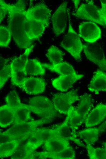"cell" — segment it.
Segmentation results:
<instances>
[{
	"mask_svg": "<svg viewBox=\"0 0 106 159\" xmlns=\"http://www.w3.org/2000/svg\"><path fill=\"white\" fill-rule=\"evenodd\" d=\"M0 5L6 9L8 15V27L18 47L26 49L32 45V42L27 38L25 33V24L26 5L23 0H19L12 4H9L0 0Z\"/></svg>",
	"mask_w": 106,
	"mask_h": 159,
	"instance_id": "obj_1",
	"label": "cell"
},
{
	"mask_svg": "<svg viewBox=\"0 0 106 159\" xmlns=\"http://www.w3.org/2000/svg\"><path fill=\"white\" fill-rule=\"evenodd\" d=\"M27 107L31 112L50 123L57 116L53 102L47 97L38 96L30 98Z\"/></svg>",
	"mask_w": 106,
	"mask_h": 159,
	"instance_id": "obj_2",
	"label": "cell"
},
{
	"mask_svg": "<svg viewBox=\"0 0 106 159\" xmlns=\"http://www.w3.org/2000/svg\"><path fill=\"white\" fill-rule=\"evenodd\" d=\"M68 30L61 43V45L76 60H80L83 45L80 37L72 28L69 20Z\"/></svg>",
	"mask_w": 106,
	"mask_h": 159,
	"instance_id": "obj_3",
	"label": "cell"
},
{
	"mask_svg": "<svg viewBox=\"0 0 106 159\" xmlns=\"http://www.w3.org/2000/svg\"><path fill=\"white\" fill-rule=\"evenodd\" d=\"M73 15L77 17L106 26L100 9L92 1L87 3L82 4L76 12L73 13Z\"/></svg>",
	"mask_w": 106,
	"mask_h": 159,
	"instance_id": "obj_4",
	"label": "cell"
},
{
	"mask_svg": "<svg viewBox=\"0 0 106 159\" xmlns=\"http://www.w3.org/2000/svg\"><path fill=\"white\" fill-rule=\"evenodd\" d=\"M46 121L40 119L13 125L10 128L3 132L15 136L18 138L27 139L29 136L39 127L47 124Z\"/></svg>",
	"mask_w": 106,
	"mask_h": 159,
	"instance_id": "obj_5",
	"label": "cell"
},
{
	"mask_svg": "<svg viewBox=\"0 0 106 159\" xmlns=\"http://www.w3.org/2000/svg\"><path fill=\"white\" fill-rule=\"evenodd\" d=\"M79 100L76 91L71 90L66 93H59L53 95L52 102L55 107L60 113L66 115L72 104Z\"/></svg>",
	"mask_w": 106,
	"mask_h": 159,
	"instance_id": "obj_6",
	"label": "cell"
},
{
	"mask_svg": "<svg viewBox=\"0 0 106 159\" xmlns=\"http://www.w3.org/2000/svg\"><path fill=\"white\" fill-rule=\"evenodd\" d=\"M83 50L87 58L106 71V59L101 46L96 43L83 45Z\"/></svg>",
	"mask_w": 106,
	"mask_h": 159,
	"instance_id": "obj_7",
	"label": "cell"
},
{
	"mask_svg": "<svg viewBox=\"0 0 106 159\" xmlns=\"http://www.w3.org/2000/svg\"><path fill=\"white\" fill-rule=\"evenodd\" d=\"M67 2H63L51 17L53 32L57 36L63 33L66 28Z\"/></svg>",
	"mask_w": 106,
	"mask_h": 159,
	"instance_id": "obj_8",
	"label": "cell"
},
{
	"mask_svg": "<svg viewBox=\"0 0 106 159\" xmlns=\"http://www.w3.org/2000/svg\"><path fill=\"white\" fill-rule=\"evenodd\" d=\"M80 37L88 43H93L99 39L101 31L95 23L92 21L81 23L79 26Z\"/></svg>",
	"mask_w": 106,
	"mask_h": 159,
	"instance_id": "obj_9",
	"label": "cell"
},
{
	"mask_svg": "<svg viewBox=\"0 0 106 159\" xmlns=\"http://www.w3.org/2000/svg\"><path fill=\"white\" fill-rule=\"evenodd\" d=\"M48 25L44 22L26 18L25 24V33L28 39L33 42L39 39L43 34Z\"/></svg>",
	"mask_w": 106,
	"mask_h": 159,
	"instance_id": "obj_10",
	"label": "cell"
},
{
	"mask_svg": "<svg viewBox=\"0 0 106 159\" xmlns=\"http://www.w3.org/2000/svg\"><path fill=\"white\" fill-rule=\"evenodd\" d=\"M51 15V11L43 3L37 4L25 12L27 19L43 21L48 25Z\"/></svg>",
	"mask_w": 106,
	"mask_h": 159,
	"instance_id": "obj_11",
	"label": "cell"
},
{
	"mask_svg": "<svg viewBox=\"0 0 106 159\" xmlns=\"http://www.w3.org/2000/svg\"><path fill=\"white\" fill-rule=\"evenodd\" d=\"M45 87L46 83L44 79L30 77H26L19 87L28 94L37 95L44 92Z\"/></svg>",
	"mask_w": 106,
	"mask_h": 159,
	"instance_id": "obj_12",
	"label": "cell"
},
{
	"mask_svg": "<svg viewBox=\"0 0 106 159\" xmlns=\"http://www.w3.org/2000/svg\"><path fill=\"white\" fill-rule=\"evenodd\" d=\"M83 76V75L77 73L61 75L58 77L54 79L52 84L53 86L58 90L66 92L71 88L76 81Z\"/></svg>",
	"mask_w": 106,
	"mask_h": 159,
	"instance_id": "obj_13",
	"label": "cell"
},
{
	"mask_svg": "<svg viewBox=\"0 0 106 159\" xmlns=\"http://www.w3.org/2000/svg\"><path fill=\"white\" fill-rule=\"evenodd\" d=\"M106 117V104L100 103L90 111L84 123L87 128L93 127L101 123Z\"/></svg>",
	"mask_w": 106,
	"mask_h": 159,
	"instance_id": "obj_14",
	"label": "cell"
},
{
	"mask_svg": "<svg viewBox=\"0 0 106 159\" xmlns=\"http://www.w3.org/2000/svg\"><path fill=\"white\" fill-rule=\"evenodd\" d=\"M55 128L58 136L71 140L79 146L86 147V145L77 138L76 130L69 124L66 117L62 123Z\"/></svg>",
	"mask_w": 106,
	"mask_h": 159,
	"instance_id": "obj_15",
	"label": "cell"
},
{
	"mask_svg": "<svg viewBox=\"0 0 106 159\" xmlns=\"http://www.w3.org/2000/svg\"><path fill=\"white\" fill-rule=\"evenodd\" d=\"M34 159H73L76 158L74 150L71 146L61 152H52L47 151H34Z\"/></svg>",
	"mask_w": 106,
	"mask_h": 159,
	"instance_id": "obj_16",
	"label": "cell"
},
{
	"mask_svg": "<svg viewBox=\"0 0 106 159\" xmlns=\"http://www.w3.org/2000/svg\"><path fill=\"white\" fill-rule=\"evenodd\" d=\"M88 90L96 94L106 91V73L98 70L95 72L88 86Z\"/></svg>",
	"mask_w": 106,
	"mask_h": 159,
	"instance_id": "obj_17",
	"label": "cell"
},
{
	"mask_svg": "<svg viewBox=\"0 0 106 159\" xmlns=\"http://www.w3.org/2000/svg\"><path fill=\"white\" fill-rule=\"evenodd\" d=\"M39 147L34 143L28 141L25 144L20 145L13 155L12 159H34L33 153Z\"/></svg>",
	"mask_w": 106,
	"mask_h": 159,
	"instance_id": "obj_18",
	"label": "cell"
},
{
	"mask_svg": "<svg viewBox=\"0 0 106 159\" xmlns=\"http://www.w3.org/2000/svg\"><path fill=\"white\" fill-rule=\"evenodd\" d=\"M43 145L46 151L52 152H61L71 146L69 140L58 136L45 142Z\"/></svg>",
	"mask_w": 106,
	"mask_h": 159,
	"instance_id": "obj_19",
	"label": "cell"
},
{
	"mask_svg": "<svg viewBox=\"0 0 106 159\" xmlns=\"http://www.w3.org/2000/svg\"><path fill=\"white\" fill-rule=\"evenodd\" d=\"M79 103L76 108L78 113L85 120L93 106V100L91 96L87 93H85L79 97Z\"/></svg>",
	"mask_w": 106,
	"mask_h": 159,
	"instance_id": "obj_20",
	"label": "cell"
},
{
	"mask_svg": "<svg viewBox=\"0 0 106 159\" xmlns=\"http://www.w3.org/2000/svg\"><path fill=\"white\" fill-rule=\"evenodd\" d=\"M44 67L52 72H56L61 75H67L77 73L72 65L65 62L52 65L42 63Z\"/></svg>",
	"mask_w": 106,
	"mask_h": 159,
	"instance_id": "obj_21",
	"label": "cell"
},
{
	"mask_svg": "<svg viewBox=\"0 0 106 159\" xmlns=\"http://www.w3.org/2000/svg\"><path fill=\"white\" fill-rule=\"evenodd\" d=\"M13 110L14 112V120L13 125L34 120L30 115L31 111L26 104H22L21 105Z\"/></svg>",
	"mask_w": 106,
	"mask_h": 159,
	"instance_id": "obj_22",
	"label": "cell"
},
{
	"mask_svg": "<svg viewBox=\"0 0 106 159\" xmlns=\"http://www.w3.org/2000/svg\"><path fill=\"white\" fill-rule=\"evenodd\" d=\"M14 120V112L7 104L0 107V126L2 128H6L13 125Z\"/></svg>",
	"mask_w": 106,
	"mask_h": 159,
	"instance_id": "obj_23",
	"label": "cell"
},
{
	"mask_svg": "<svg viewBox=\"0 0 106 159\" xmlns=\"http://www.w3.org/2000/svg\"><path fill=\"white\" fill-rule=\"evenodd\" d=\"M34 47V46L32 45L26 49L23 53L19 57L12 60L10 64L12 72L24 70L28 57Z\"/></svg>",
	"mask_w": 106,
	"mask_h": 159,
	"instance_id": "obj_24",
	"label": "cell"
},
{
	"mask_svg": "<svg viewBox=\"0 0 106 159\" xmlns=\"http://www.w3.org/2000/svg\"><path fill=\"white\" fill-rule=\"evenodd\" d=\"M101 128L90 127L81 130L77 133L86 144L92 145L97 140Z\"/></svg>",
	"mask_w": 106,
	"mask_h": 159,
	"instance_id": "obj_25",
	"label": "cell"
},
{
	"mask_svg": "<svg viewBox=\"0 0 106 159\" xmlns=\"http://www.w3.org/2000/svg\"><path fill=\"white\" fill-rule=\"evenodd\" d=\"M25 140L20 138L0 144V157L2 158L12 156L21 142Z\"/></svg>",
	"mask_w": 106,
	"mask_h": 159,
	"instance_id": "obj_26",
	"label": "cell"
},
{
	"mask_svg": "<svg viewBox=\"0 0 106 159\" xmlns=\"http://www.w3.org/2000/svg\"><path fill=\"white\" fill-rule=\"evenodd\" d=\"M24 71L26 75H44L45 73L44 67L36 59H28Z\"/></svg>",
	"mask_w": 106,
	"mask_h": 159,
	"instance_id": "obj_27",
	"label": "cell"
},
{
	"mask_svg": "<svg viewBox=\"0 0 106 159\" xmlns=\"http://www.w3.org/2000/svg\"><path fill=\"white\" fill-rule=\"evenodd\" d=\"M66 115L69 124L76 130L85 121V120L78 113L76 108L72 105L68 110Z\"/></svg>",
	"mask_w": 106,
	"mask_h": 159,
	"instance_id": "obj_28",
	"label": "cell"
},
{
	"mask_svg": "<svg viewBox=\"0 0 106 159\" xmlns=\"http://www.w3.org/2000/svg\"><path fill=\"white\" fill-rule=\"evenodd\" d=\"M64 54L57 47L51 46L48 49L46 56L52 65H56L63 62Z\"/></svg>",
	"mask_w": 106,
	"mask_h": 159,
	"instance_id": "obj_29",
	"label": "cell"
},
{
	"mask_svg": "<svg viewBox=\"0 0 106 159\" xmlns=\"http://www.w3.org/2000/svg\"><path fill=\"white\" fill-rule=\"evenodd\" d=\"M86 148L90 159H106V150L104 148H95L89 144H86Z\"/></svg>",
	"mask_w": 106,
	"mask_h": 159,
	"instance_id": "obj_30",
	"label": "cell"
},
{
	"mask_svg": "<svg viewBox=\"0 0 106 159\" xmlns=\"http://www.w3.org/2000/svg\"><path fill=\"white\" fill-rule=\"evenodd\" d=\"M6 104L12 108L15 109L21 105L19 95L16 91L13 90L10 92L5 98Z\"/></svg>",
	"mask_w": 106,
	"mask_h": 159,
	"instance_id": "obj_31",
	"label": "cell"
},
{
	"mask_svg": "<svg viewBox=\"0 0 106 159\" xmlns=\"http://www.w3.org/2000/svg\"><path fill=\"white\" fill-rule=\"evenodd\" d=\"M12 35L9 28L4 26H0V46L7 47L10 43Z\"/></svg>",
	"mask_w": 106,
	"mask_h": 159,
	"instance_id": "obj_32",
	"label": "cell"
},
{
	"mask_svg": "<svg viewBox=\"0 0 106 159\" xmlns=\"http://www.w3.org/2000/svg\"><path fill=\"white\" fill-rule=\"evenodd\" d=\"M26 76L24 70L16 72L11 71V78L12 83L19 87L23 82Z\"/></svg>",
	"mask_w": 106,
	"mask_h": 159,
	"instance_id": "obj_33",
	"label": "cell"
},
{
	"mask_svg": "<svg viewBox=\"0 0 106 159\" xmlns=\"http://www.w3.org/2000/svg\"><path fill=\"white\" fill-rule=\"evenodd\" d=\"M11 68L10 64L7 65L0 72V88L1 89L9 77H11Z\"/></svg>",
	"mask_w": 106,
	"mask_h": 159,
	"instance_id": "obj_34",
	"label": "cell"
},
{
	"mask_svg": "<svg viewBox=\"0 0 106 159\" xmlns=\"http://www.w3.org/2000/svg\"><path fill=\"white\" fill-rule=\"evenodd\" d=\"M0 144L19 139L15 136L9 134L1 132L0 134Z\"/></svg>",
	"mask_w": 106,
	"mask_h": 159,
	"instance_id": "obj_35",
	"label": "cell"
},
{
	"mask_svg": "<svg viewBox=\"0 0 106 159\" xmlns=\"http://www.w3.org/2000/svg\"><path fill=\"white\" fill-rule=\"evenodd\" d=\"M101 7L100 12L105 23L106 24V0H101Z\"/></svg>",
	"mask_w": 106,
	"mask_h": 159,
	"instance_id": "obj_36",
	"label": "cell"
},
{
	"mask_svg": "<svg viewBox=\"0 0 106 159\" xmlns=\"http://www.w3.org/2000/svg\"><path fill=\"white\" fill-rule=\"evenodd\" d=\"M7 13L6 9L4 6L0 5V22L2 21L6 14Z\"/></svg>",
	"mask_w": 106,
	"mask_h": 159,
	"instance_id": "obj_37",
	"label": "cell"
},
{
	"mask_svg": "<svg viewBox=\"0 0 106 159\" xmlns=\"http://www.w3.org/2000/svg\"><path fill=\"white\" fill-rule=\"evenodd\" d=\"M9 60V59H5L0 57V69L6 66L7 62Z\"/></svg>",
	"mask_w": 106,
	"mask_h": 159,
	"instance_id": "obj_38",
	"label": "cell"
},
{
	"mask_svg": "<svg viewBox=\"0 0 106 159\" xmlns=\"http://www.w3.org/2000/svg\"><path fill=\"white\" fill-rule=\"evenodd\" d=\"M73 2L75 7L76 8V9H78V5L79 4V2H80V0H72V1Z\"/></svg>",
	"mask_w": 106,
	"mask_h": 159,
	"instance_id": "obj_39",
	"label": "cell"
},
{
	"mask_svg": "<svg viewBox=\"0 0 106 159\" xmlns=\"http://www.w3.org/2000/svg\"><path fill=\"white\" fill-rule=\"evenodd\" d=\"M104 127L106 128V120L104 123L100 127L101 129Z\"/></svg>",
	"mask_w": 106,
	"mask_h": 159,
	"instance_id": "obj_40",
	"label": "cell"
},
{
	"mask_svg": "<svg viewBox=\"0 0 106 159\" xmlns=\"http://www.w3.org/2000/svg\"><path fill=\"white\" fill-rule=\"evenodd\" d=\"M104 148L106 150V142L104 144Z\"/></svg>",
	"mask_w": 106,
	"mask_h": 159,
	"instance_id": "obj_41",
	"label": "cell"
}]
</instances>
